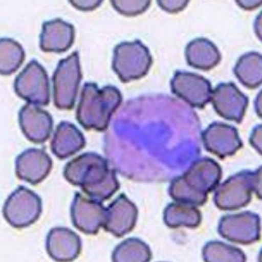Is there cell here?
<instances>
[{
  "label": "cell",
  "instance_id": "obj_1",
  "mask_svg": "<svg viewBox=\"0 0 262 262\" xmlns=\"http://www.w3.org/2000/svg\"><path fill=\"white\" fill-rule=\"evenodd\" d=\"M63 176L69 183L80 186L90 198L100 202L112 198L120 188L115 171L95 153H85L69 161Z\"/></svg>",
  "mask_w": 262,
  "mask_h": 262
},
{
  "label": "cell",
  "instance_id": "obj_2",
  "mask_svg": "<svg viewBox=\"0 0 262 262\" xmlns=\"http://www.w3.org/2000/svg\"><path fill=\"white\" fill-rule=\"evenodd\" d=\"M122 101V94L112 85L99 89L94 83H85L77 110L78 122L85 129L105 130Z\"/></svg>",
  "mask_w": 262,
  "mask_h": 262
},
{
  "label": "cell",
  "instance_id": "obj_3",
  "mask_svg": "<svg viewBox=\"0 0 262 262\" xmlns=\"http://www.w3.org/2000/svg\"><path fill=\"white\" fill-rule=\"evenodd\" d=\"M152 63L148 49L139 40L120 43L114 49L113 69L123 82L143 77Z\"/></svg>",
  "mask_w": 262,
  "mask_h": 262
},
{
  "label": "cell",
  "instance_id": "obj_4",
  "mask_svg": "<svg viewBox=\"0 0 262 262\" xmlns=\"http://www.w3.org/2000/svg\"><path fill=\"white\" fill-rule=\"evenodd\" d=\"M81 79L79 53L75 51L68 58L60 60L53 74L55 107L60 110L74 107Z\"/></svg>",
  "mask_w": 262,
  "mask_h": 262
},
{
  "label": "cell",
  "instance_id": "obj_5",
  "mask_svg": "<svg viewBox=\"0 0 262 262\" xmlns=\"http://www.w3.org/2000/svg\"><path fill=\"white\" fill-rule=\"evenodd\" d=\"M3 211L5 219L13 228H27L36 223L41 216L42 200L32 190L19 186L9 196Z\"/></svg>",
  "mask_w": 262,
  "mask_h": 262
},
{
  "label": "cell",
  "instance_id": "obj_6",
  "mask_svg": "<svg viewBox=\"0 0 262 262\" xmlns=\"http://www.w3.org/2000/svg\"><path fill=\"white\" fill-rule=\"evenodd\" d=\"M15 92L29 103L48 105L50 84L46 70L36 60H31L20 73L14 83Z\"/></svg>",
  "mask_w": 262,
  "mask_h": 262
},
{
  "label": "cell",
  "instance_id": "obj_7",
  "mask_svg": "<svg viewBox=\"0 0 262 262\" xmlns=\"http://www.w3.org/2000/svg\"><path fill=\"white\" fill-rule=\"evenodd\" d=\"M70 213L75 228L88 235L97 234L106 218L102 202L87 199L79 192L75 194Z\"/></svg>",
  "mask_w": 262,
  "mask_h": 262
},
{
  "label": "cell",
  "instance_id": "obj_8",
  "mask_svg": "<svg viewBox=\"0 0 262 262\" xmlns=\"http://www.w3.org/2000/svg\"><path fill=\"white\" fill-rule=\"evenodd\" d=\"M171 88L176 95L193 107H204L212 97L208 80L193 73L178 72L171 82Z\"/></svg>",
  "mask_w": 262,
  "mask_h": 262
},
{
  "label": "cell",
  "instance_id": "obj_9",
  "mask_svg": "<svg viewBox=\"0 0 262 262\" xmlns=\"http://www.w3.org/2000/svg\"><path fill=\"white\" fill-rule=\"evenodd\" d=\"M211 100L221 117L237 123L243 120L248 105V98L232 83L219 84Z\"/></svg>",
  "mask_w": 262,
  "mask_h": 262
},
{
  "label": "cell",
  "instance_id": "obj_10",
  "mask_svg": "<svg viewBox=\"0 0 262 262\" xmlns=\"http://www.w3.org/2000/svg\"><path fill=\"white\" fill-rule=\"evenodd\" d=\"M19 123L25 137L35 144L46 142L53 127L52 116L37 105L29 103L20 110Z\"/></svg>",
  "mask_w": 262,
  "mask_h": 262
},
{
  "label": "cell",
  "instance_id": "obj_11",
  "mask_svg": "<svg viewBox=\"0 0 262 262\" xmlns=\"http://www.w3.org/2000/svg\"><path fill=\"white\" fill-rule=\"evenodd\" d=\"M52 167L51 158L41 149L25 150L16 160L17 178L33 185H37L46 179Z\"/></svg>",
  "mask_w": 262,
  "mask_h": 262
},
{
  "label": "cell",
  "instance_id": "obj_12",
  "mask_svg": "<svg viewBox=\"0 0 262 262\" xmlns=\"http://www.w3.org/2000/svg\"><path fill=\"white\" fill-rule=\"evenodd\" d=\"M137 216V207L125 194H121L106 208L103 228L116 237L122 238L134 228Z\"/></svg>",
  "mask_w": 262,
  "mask_h": 262
},
{
  "label": "cell",
  "instance_id": "obj_13",
  "mask_svg": "<svg viewBox=\"0 0 262 262\" xmlns=\"http://www.w3.org/2000/svg\"><path fill=\"white\" fill-rule=\"evenodd\" d=\"M46 249L51 258L57 261H71L81 252L79 236L68 228L56 227L50 230L47 236Z\"/></svg>",
  "mask_w": 262,
  "mask_h": 262
},
{
  "label": "cell",
  "instance_id": "obj_14",
  "mask_svg": "<svg viewBox=\"0 0 262 262\" xmlns=\"http://www.w3.org/2000/svg\"><path fill=\"white\" fill-rule=\"evenodd\" d=\"M40 48L44 52L56 53L67 51L74 41L73 25L57 18L42 25L40 34Z\"/></svg>",
  "mask_w": 262,
  "mask_h": 262
},
{
  "label": "cell",
  "instance_id": "obj_15",
  "mask_svg": "<svg viewBox=\"0 0 262 262\" xmlns=\"http://www.w3.org/2000/svg\"><path fill=\"white\" fill-rule=\"evenodd\" d=\"M83 135L74 125L62 122L57 127L51 142L53 154L59 159H65L84 147Z\"/></svg>",
  "mask_w": 262,
  "mask_h": 262
},
{
  "label": "cell",
  "instance_id": "obj_16",
  "mask_svg": "<svg viewBox=\"0 0 262 262\" xmlns=\"http://www.w3.org/2000/svg\"><path fill=\"white\" fill-rule=\"evenodd\" d=\"M203 139L206 147L210 152L219 144L213 153L221 156L234 153L226 143L235 150L241 146L237 130L232 126L224 123H215L210 125L204 133Z\"/></svg>",
  "mask_w": 262,
  "mask_h": 262
},
{
  "label": "cell",
  "instance_id": "obj_17",
  "mask_svg": "<svg viewBox=\"0 0 262 262\" xmlns=\"http://www.w3.org/2000/svg\"><path fill=\"white\" fill-rule=\"evenodd\" d=\"M185 56L191 67L205 70L212 69L221 60L218 49L204 38L196 39L190 42L186 47Z\"/></svg>",
  "mask_w": 262,
  "mask_h": 262
},
{
  "label": "cell",
  "instance_id": "obj_18",
  "mask_svg": "<svg viewBox=\"0 0 262 262\" xmlns=\"http://www.w3.org/2000/svg\"><path fill=\"white\" fill-rule=\"evenodd\" d=\"M239 81L251 89L258 88L261 83V56L250 53L240 58L234 69Z\"/></svg>",
  "mask_w": 262,
  "mask_h": 262
},
{
  "label": "cell",
  "instance_id": "obj_19",
  "mask_svg": "<svg viewBox=\"0 0 262 262\" xmlns=\"http://www.w3.org/2000/svg\"><path fill=\"white\" fill-rule=\"evenodd\" d=\"M25 54L21 45L11 38L0 41V73L11 75L17 71L24 61Z\"/></svg>",
  "mask_w": 262,
  "mask_h": 262
},
{
  "label": "cell",
  "instance_id": "obj_20",
  "mask_svg": "<svg viewBox=\"0 0 262 262\" xmlns=\"http://www.w3.org/2000/svg\"><path fill=\"white\" fill-rule=\"evenodd\" d=\"M112 6L119 13L127 16H137L146 11L150 1H112Z\"/></svg>",
  "mask_w": 262,
  "mask_h": 262
},
{
  "label": "cell",
  "instance_id": "obj_21",
  "mask_svg": "<svg viewBox=\"0 0 262 262\" xmlns=\"http://www.w3.org/2000/svg\"><path fill=\"white\" fill-rule=\"evenodd\" d=\"M158 4L159 6L165 10V11L169 12H176L181 11L186 6H187L188 1H159Z\"/></svg>",
  "mask_w": 262,
  "mask_h": 262
},
{
  "label": "cell",
  "instance_id": "obj_22",
  "mask_svg": "<svg viewBox=\"0 0 262 262\" xmlns=\"http://www.w3.org/2000/svg\"><path fill=\"white\" fill-rule=\"evenodd\" d=\"M102 1H70L76 9L80 11H93V10L98 8L100 6Z\"/></svg>",
  "mask_w": 262,
  "mask_h": 262
}]
</instances>
